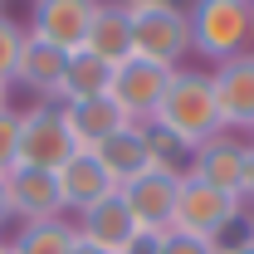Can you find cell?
Returning a JSON list of instances; mask_svg holds the SVG:
<instances>
[{
    "mask_svg": "<svg viewBox=\"0 0 254 254\" xmlns=\"http://www.w3.org/2000/svg\"><path fill=\"white\" fill-rule=\"evenodd\" d=\"M59 108H64V123H68V137H73L78 152H98L127 123L113 98H83V103H59Z\"/></svg>",
    "mask_w": 254,
    "mask_h": 254,
    "instance_id": "cell-16",
    "label": "cell"
},
{
    "mask_svg": "<svg viewBox=\"0 0 254 254\" xmlns=\"http://www.w3.org/2000/svg\"><path fill=\"white\" fill-rule=\"evenodd\" d=\"M93 15H98V0H30V25L25 30L44 44L64 49V54H73V49L88 44Z\"/></svg>",
    "mask_w": 254,
    "mask_h": 254,
    "instance_id": "cell-9",
    "label": "cell"
},
{
    "mask_svg": "<svg viewBox=\"0 0 254 254\" xmlns=\"http://www.w3.org/2000/svg\"><path fill=\"white\" fill-rule=\"evenodd\" d=\"M10 225V195H5V181H0V230Z\"/></svg>",
    "mask_w": 254,
    "mask_h": 254,
    "instance_id": "cell-25",
    "label": "cell"
},
{
    "mask_svg": "<svg viewBox=\"0 0 254 254\" xmlns=\"http://www.w3.org/2000/svg\"><path fill=\"white\" fill-rule=\"evenodd\" d=\"M64 64H68L64 49H54V44L25 34V49H20V64H15V83H20L25 93H34L39 103H59Z\"/></svg>",
    "mask_w": 254,
    "mask_h": 254,
    "instance_id": "cell-14",
    "label": "cell"
},
{
    "mask_svg": "<svg viewBox=\"0 0 254 254\" xmlns=\"http://www.w3.org/2000/svg\"><path fill=\"white\" fill-rule=\"evenodd\" d=\"M171 73H176V68H161V64L132 54L127 64L113 68V88H108V98L118 103V113H123L127 123H152L157 108H161V98H166Z\"/></svg>",
    "mask_w": 254,
    "mask_h": 254,
    "instance_id": "cell-6",
    "label": "cell"
},
{
    "mask_svg": "<svg viewBox=\"0 0 254 254\" xmlns=\"http://www.w3.org/2000/svg\"><path fill=\"white\" fill-rule=\"evenodd\" d=\"M123 190L127 210L142 230V240H157L161 230H171V215H176V190H181V176L176 171H161V166H147L142 176H132Z\"/></svg>",
    "mask_w": 254,
    "mask_h": 254,
    "instance_id": "cell-7",
    "label": "cell"
},
{
    "mask_svg": "<svg viewBox=\"0 0 254 254\" xmlns=\"http://www.w3.org/2000/svg\"><path fill=\"white\" fill-rule=\"evenodd\" d=\"M132 54L161 68H186L190 20L181 5H137L132 10Z\"/></svg>",
    "mask_w": 254,
    "mask_h": 254,
    "instance_id": "cell-3",
    "label": "cell"
},
{
    "mask_svg": "<svg viewBox=\"0 0 254 254\" xmlns=\"http://www.w3.org/2000/svg\"><path fill=\"white\" fill-rule=\"evenodd\" d=\"M0 15H5V0H0Z\"/></svg>",
    "mask_w": 254,
    "mask_h": 254,
    "instance_id": "cell-33",
    "label": "cell"
},
{
    "mask_svg": "<svg viewBox=\"0 0 254 254\" xmlns=\"http://www.w3.org/2000/svg\"><path fill=\"white\" fill-rule=\"evenodd\" d=\"M123 254H157V250H152V240H137V245H132V250H123Z\"/></svg>",
    "mask_w": 254,
    "mask_h": 254,
    "instance_id": "cell-28",
    "label": "cell"
},
{
    "mask_svg": "<svg viewBox=\"0 0 254 254\" xmlns=\"http://www.w3.org/2000/svg\"><path fill=\"white\" fill-rule=\"evenodd\" d=\"M25 25L20 20H10V15H0V83L10 88L15 83V64H20V49H25Z\"/></svg>",
    "mask_w": 254,
    "mask_h": 254,
    "instance_id": "cell-21",
    "label": "cell"
},
{
    "mask_svg": "<svg viewBox=\"0 0 254 254\" xmlns=\"http://www.w3.org/2000/svg\"><path fill=\"white\" fill-rule=\"evenodd\" d=\"M240 215H245V200H240V195H225V190L205 186V181H195V176H181L171 230H186L195 240H215L225 225H235Z\"/></svg>",
    "mask_w": 254,
    "mask_h": 254,
    "instance_id": "cell-4",
    "label": "cell"
},
{
    "mask_svg": "<svg viewBox=\"0 0 254 254\" xmlns=\"http://www.w3.org/2000/svg\"><path fill=\"white\" fill-rule=\"evenodd\" d=\"M152 123H161L166 132H176L190 147H200V142H210L215 132H225L220 108H215V88H210V73H200V68H176Z\"/></svg>",
    "mask_w": 254,
    "mask_h": 254,
    "instance_id": "cell-2",
    "label": "cell"
},
{
    "mask_svg": "<svg viewBox=\"0 0 254 254\" xmlns=\"http://www.w3.org/2000/svg\"><path fill=\"white\" fill-rule=\"evenodd\" d=\"M113 88V64H103L88 49H73L64 64V83H59V103H83V98H108Z\"/></svg>",
    "mask_w": 254,
    "mask_h": 254,
    "instance_id": "cell-18",
    "label": "cell"
},
{
    "mask_svg": "<svg viewBox=\"0 0 254 254\" xmlns=\"http://www.w3.org/2000/svg\"><path fill=\"white\" fill-rule=\"evenodd\" d=\"M118 190V181L103 171V161L93 152H73V157L59 166V195H64V215H83L88 205L108 200Z\"/></svg>",
    "mask_w": 254,
    "mask_h": 254,
    "instance_id": "cell-13",
    "label": "cell"
},
{
    "mask_svg": "<svg viewBox=\"0 0 254 254\" xmlns=\"http://www.w3.org/2000/svg\"><path fill=\"white\" fill-rule=\"evenodd\" d=\"M250 5H254V0H250Z\"/></svg>",
    "mask_w": 254,
    "mask_h": 254,
    "instance_id": "cell-35",
    "label": "cell"
},
{
    "mask_svg": "<svg viewBox=\"0 0 254 254\" xmlns=\"http://www.w3.org/2000/svg\"><path fill=\"white\" fill-rule=\"evenodd\" d=\"M190 54L210 64L254 54V5L250 0H186Z\"/></svg>",
    "mask_w": 254,
    "mask_h": 254,
    "instance_id": "cell-1",
    "label": "cell"
},
{
    "mask_svg": "<svg viewBox=\"0 0 254 254\" xmlns=\"http://www.w3.org/2000/svg\"><path fill=\"white\" fill-rule=\"evenodd\" d=\"M73 230H78V240H88V245H98V250H108V254H123V250H132L142 240V230H137L132 210H127L123 190H113L108 200H98L83 215H73Z\"/></svg>",
    "mask_w": 254,
    "mask_h": 254,
    "instance_id": "cell-12",
    "label": "cell"
},
{
    "mask_svg": "<svg viewBox=\"0 0 254 254\" xmlns=\"http://www.w3.org/2000/svg\"><path fill=\"white\" fill-rule=\"evenodd\" d=\"M73 137L64 123L59 103H34L20 113V166H39V171H59L73 157Z\"/></svg>",
    "mask_w": 254,
    "mask_h": 254,
    "instance_id": "cell-5",
    "label": "cell"
},
{
    "mask_svg": "<svg viewBox=\"0 0 254 254\" xmlns=\"http://www.w3.org/2000/svg\"><path fill=\"white\" fill-rule=\"evenodd\" d=\"M245 205H254V142H250V166H245Z\"/></svg>",
    "mask_w": 254,
    "mask_h": 254,
    "instance_id": "cell-24",
    "label": "cell"
},
{
    "mask_svg": "<svg viewBox=\"0 0 254 254\" xmlns=\"http://www.w3.org/2000/svg\"><path fill=\"white\" fill-rule=\"evenodd\" d=\"M93 157L103 161V171H108L118 186H127L132 176H142V171L152 166V157H147V127L142 123H123Z\"/></svg>",
    "mask_w": 254,
    "mask_h": 254,
    "instance_id": "cell-17",
    "label": "cell"
},
{
    "mask_svg": "<svg viewBox=\"0 0 254 254\" xmlns=\"http://www.w3.org/2000/svg\"><path fill=\"white\" fill-rule=\"evenodd\" d=\"M235 254H254V240H250V245H245V250H235Z\"/></svg>",
    "mask_w": 254,
    "mask_h": 254,
    "instance_id": "cell-31",
    "label": "cell"
},
{
    "mask_svg": "<svg viewBox=\"0 0 254 254\" xmlns=\"http://www.w3.org/2000/svg\"><path fill=\"white\" fill-rule=\"evenodd\" d=\"M10 195V220L34 225V220H59L64 195H59V171H39V166H15L5 176Z\"/></svg>",
    "mask_w": 254,
    "mask_h": 254,
    "instance_id": "cell-11",
    "label": "cell"
},
{
    "mask_svg": "<svg viewBox=\"0 0 254 254\" xmlns=\"http://www.w3.org/2000/svg\"><path fill=\"white\" fill-rule=\"evenodd\" d=\"M88 54H98L103 64H127L132 59V5L123 0H98V15H93V30H88Z\"/></svg>",
    "mask_w": 254,
    "mask_h": 254,
    "instance_id": "cell-15",
    "label": "cell"
},
{
    "mask_svg": "<svg viewBox=\"0 0 254 254\" xmlns=\"http://www.w3.org/2000/svg\"><path fill=\"white\" fill-rule=\"evenodd\" d=\"M250 220H254V210H250Z\"/></svg>",
    "mask_w": 254,
    "mask_h": 254,
    "instance_id": "cell-34",
    "label": "cell"
},
{
    "mask_svg": "<svg viewBox=\"0 0 254 254\" xmlns=\"http://www.w3.org/2000/svg\"><path fill=\"white\" fill-rule=\"evenodd\" d=\"M123 5H132V10H137V5H181V10H186V0H123Z\"/></svg>",
    "mask_w": 254,
    "mask_h": 254,
    "instance_id": "cell-26",
    "label": "cell"
},
{
    "mask_svg": "<svg viewBox=\"0 0 254 254\" xmlns=\"http://www.w3.org/2000/svg\"><path fill=\"white\" fill-rule=\"evenodd\" d=\"M0 254H15V250H10V240H0Z\"/></svg>",
    "mask_w": 254,
    "mask_h": 254,
    "instance_id": "cell-30",
    "label": "cell"
},
{
    "mask_svg": "<svg viewBox=\"0 0 254 254\" xmlns=\"http://www.w3.org/2000/svg\"><path fill=\"white\" fill-rule=\"evenodd\" d=\"M20 166V113L5 108L0 113V181Z\"/></svg>",
    "mask_w": 254,
    "mask_h": 254,
    "instance_id": "cell-22",
    "label": "cell"
},
{
    "mask_svg": "<svg viewBox=\"0 0 254 254\" xmlns=\"http://www.w3.org/2000/svg\"><path fill=\"white\" fill-rule=\"evenodd\" d=\"M152 250L157 254H215L210 240H195V235H186V230H161L157 240H152Z\"/></svg>",
    "mask_w": 254,
    "mask_h": 254,
    "instance_id": "cell-23",
    "label": "cell"
},
{
    "mask_svg": "<svg viewBox=\"0 0 254 254\" xmlns=\"http://www.w3.org/2000/svg\"><path fill=\"white\" fill-rule=\"evenodd\" d=\"M73 245H78V230H73L68 215L20 225V230H15V240H10V250H15V254H68Z\"/></svg>",
    "mask_w": 254,
    "mask_h": 254,
    "instance_id": "cell-19",
    "label": "cell"
},
{
    "mask_svg": "<svg viewBox=\"0 0 254 254\" xmlns=\"http://www.w3.org/2000/svg\"><path fill=\"white\" fill-rule=\"evenodd\" d=\"M68 254H108V250H98V245H88V240H78V245H73Z\"/></svg>",
    "mask_w": 254,
    "mask_h": 254,
    "instance_id": "cell-27",
    "label": "cell"
},
{
    "mask_svg": "<svg viewBox=\"0 0 254 254\" xmlns=\"http://www.w3.org/2000/svg\"><path fill=\"white\" fill-rule=\"evenodd\" d=\"M5 108H10V88L0 83V113H5Z\"/></svg>",
    "mask_w": 254,
    "mask_h": 254,
    "instance_id": "cell-29",
    "label": "cell"
},
{
    "mask_svg": "<svg viewBox=\"0 0 254 254\" xmlns=\"http://www.w3.org/2000/svg\"><path fill=\"white\" fill-rule=\"evenodd\" d=\"M147 127V157H152V166H161V171H176V176H186L190 166V142H181L176 132H166L161 123H142Z\"/></svg>",
    "mask_w": 254,
    "mask_h": 254,
    "instance_id": "cell-20",
    "label": "cell"
},
{
    "mask_svg": "<svg viewBox=\"0 0 254 254\" xmlns=\"http://www.w3.org/2000/svg\"><path fill=\"white\" fill-rule=\"evenodd\" d=\"M210 88H215V108H220L225 132H250L254 127V54L225 59L210 68Z\"/></svg>",
    "mask_w": 254,
    "mask_h": 254,
    "instance_id": "cell-10",
    "label": "cell"
},
{
    "mask_svg": "<svg viewBox=\"0 0 254 254\" xmlns=\"http://www.w3.org/2000/svg\"><path fill=\"white\" fill-rule=\"evenodd\" d=\"M245 137H250V142H254V127H250V132H245Z\"/></svg>",
    "mask_w": 254,
    "mask_h": 254,
    "instance_id": "cell-32",
    "label": "cell"
},
{
    "mask_svg": "<svg viewBox=\"0 0 254 254\" xmlns=\"http://www.w3.org/2000/svg\"><path fill=\"white\" fill-rule=\"evenodd\" d=\"M245 166H250V137H240V132H215L210 142H200V147L190 152L186 176H195V181H205V186L245 200Z\"/></svg>",
    "mask_w": 254,
    "mask_h": 254,
    "instance_id": "cell-8",
    "label": "cell"
}]
</instances>
